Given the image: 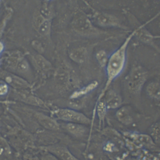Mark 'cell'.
I'll use <instances>...</instances> for the list:
<instances>
[{
  "instance_id": "1",
  "label": "cell",
  "mask_w": 160,
  "mask_h": 160,
  "mask_svg": "<svg viewBox=\"0 0 160 160\" xmlns=\"http://www.w3.org/2000/svg\"><path fill=\"white\" fill-rule=\"evenodd\" d=\"M136 32V29L133 31L126 38L123 43L109 56L107 64L105 67L107 82L103 92L108 89L111 82L122 72L126 63L127 49L130 41L135 36Z\"/></svg>"
},
{
  "instance_id": "2",
  "label": "cell",
  "mask_w": 160,
  "mask_h": 160,
  "mask_svg": "<svg viewBox=\"0 0 160 160\" xmlns=\"http://www.w3.org/2000/svg\"><path fill=\"white\" fill-rule=\"evenodd\" d=\"M147 78L146 70L140 65L134 66L127 79L129 91L132 94H138L142 89Z\"/></svg>"
},
{
  "instance_id": "3",
  "label": "cell",
  "mask_w": 160,
  "mask_h": 160,
  "mask_svg": "<svg viewBox=\"0 0 160 160\" xmlns=\"http://www.w3.org/2000/svg\"><path fill=\"white\" fill-rule=\"evenodd\" d=\"M52 114L58 119L68 122L88 125L91 122V119L83 113L71 108H57L52 111Z\"/></svg>"
},
{
  "instance_id": "4",
  "label": "cell",
  "mask_w": 160,
  "mask_h": 160,
  "mask_svg": "<svg viewBox=\"0 0 160 160\" xmlns=\"http://www.w3.org/2000/svg\"><path fill=\"white\" fill-rule=\"evenodd\" d=\"M75 29L81 36H94L100 34L101 31L96 29L91 21L83 14H80L75 20Z\"/></svg>"
},
{
  "instance_id": "5",
  "label": "cell",
  "mask_w": 160,
  "mask_h": 160,
  "mask_svg": "<svg viewBox=\"0 0 160 160\" xmlns=\"http://www.w3.org/2000/svg\"><path fill=\"white\" fill-rule=\"evenodd\" d=\"M41 148L59 160H80L75 157L66 146L62 144H53Z\"/></svg>"
},
{
  "instance_id": "6",
  "label": "cell",
  "mask_w": 160,
  "mask_h": 160,
  "mask_svg": "<svg viewBox=\"0 0 160 160\" xmlns=\"http://www.w3.org/2000/svg\"><path fill=\"white\" fill-rule=\"evenodd\" d=\"M94 21L98 25L104 27L120 26L119 22L115 16L104 12H96L94 14Z\"/></svg>"
},
{
  "instance_id": "7",
  "label": "cell",
  "mask_w": 160,
  "mask_h": 160,
  "mask_svg": "<svg viewBox=\"0 0 160 160\" xmlns=\"http://www.w3.org/2000/svg\"><path fill=\"white\" fill-rule=\"evenodd\" d=\"M34 116L39 123L44 128L49 130L56 131L60 129L59 124L52 118L39 112H36Z\"/></svg>"
},
{
  "instance_id": "8",
  "label": "cell",
  "mask_w": 160,
  "mask_h": 160,
  "mask_svg": "<svg viewBox=\"0 0 160 160\" xmlns=\"http://www.w3.org/2000/svg\"><path fill=\"white\" fill-rule=\"evenodd\" d=\"M118 120L124 125H129L133 122L132 111L130 106H120L116 112Z\"/></svg>"
},
{
  "instance_id": "9",
  "label": "cell",
  "mask_w": 160,
  "mask_h": 160,
  "mask_svg": "<svg viewBox=\"0 0 160 160\" xmlns=\"http://www.w3.org/2000/svg\"><path fill=\"white\" fill-rule=\"evenodd\" d=\"M104 101L108 109L119 108L122 104L121 96L114 90H109L107 92Z\"/></svg>"
},
{
  "instance_id": "10",
  "label": "cell",
  "mask_w": 160,
  "mask_h": 160,
  "mask_svg": "<svg viewBox=\"0 0 160 160\" xmlns=\"http://www.w3.org/2000/svg\"><path fill=\"white\" fill-rule=\"evenodd\" d=\"M66 130L72 136L76 138H82L84 136L88 131V128L84 124L68 122L64 126Z\"/></svg>"
},
{
  "instance_id": "11",
  "label": "cell",
  "mask_w": 160,
  "mask_h": 160,
  "mask_svg": "<svg viewBox=\"0 0 160 160\" xmlns=\"http://www.w3.org/2000/svg\"><path fill=\"white\" fill-rule=\"evenodd\" d=\"M98 82H97L96 81H94L89 83V84L84 86L83 88L78 89V91H74L72 94L71 98V99H76V98H80L82 96H84L86 94H88L89 92H91L93 89H94L98 86Z\"/></svg>"
},
{
  "instance_id": "12",
  "label": "cell",
  "mask_w": 160,
  "mask_h": 160,
  "mask_svg": "<svg viewBox=\"0 0 160 160\" xmlns=\"http://www.w3.org/2000/svg\"><path fill=\"white\" fill-rule=\"evenodd\" d=\"M148 95L152 99L160 100V84L156 82H152L148 84L146 87Z\"/></svg>"
},
{
  "instance_id": "13",
  "label": "cell",
  "mask_w": 160,
  "mask_h": 160,
  "mask_svg": "<svg viewBox=\"0 0 160 160\" xmlns=\"http://www.w3.org/2000/svg\"><path fill=\"white\" fill-rule=\"evenodd\" d=\"M87 56V51L84 48H78L73 49L71 54V58L75 62L82 63L83 62Z\"/></svg>"
},
{
  "instance_id": "14",
  "label": "cell",
  "mask_w": 160,
  "mask_h": 160,
  "mask_svg": "<svg viewBox=\"0 0 160 160\" xmlns=\"http://www.w3.org/2000/svg\"><path fill=\"white\" fill-rule=\"evenodd\" d=\"M107 110H108V108L106 107V105L104 100L99 101L97 106V114H98L99 119L101 122H104V120L106 114Z\"/></svg>"
},
{
  "instance_id": "15",
  "label": "cell",
  "mask_w": 160,
  "mask_h": 160,
  "mask_svg": "<svg viewBox=\"0 0 160 160\" xmlns=\"http://www.w3.org/2000/svg\"><path fill=\"white\" fill-rule=\"evenodd\" d=\"M96 58L99 65L102 68H105L109 58V56L106 51L104 50L99 51L96 54Z\"/></svg>"
},
{
  "instance_id": "16",
  "label": "cell",
  "mask_w": 160,
  "mask_h": 160,
  "mask_svg": "<svg viewBox=\"0 0 160 160\" xmlns=\"http://www.w3.org/2000/svg\"><path fill=\"white\" fill-rule=\"evenodd\" d=\"M150 134L154 141L160 142V121L152 126L150 130Z\"/></svg>"
},
{
  "instance_id": "17",
  "label": "cell",
  "mask_w": 160,
  "mask_h": 160,
  "mask_svg": "<svg viewBox=\"0 0 160 160\" xmlns=\"http://www.w3.org/2000/svg\"><path fill=\"white\" fill-rule=\"evenodd\" d=\"M89 158L90 160H108L105 155L101 151L91 152L89 156Z\"/></svg>"
},
{
  "instance_id": "18",
  "label": "cell",
  "mask_w": 160,
  "mask_h": 160,
  "mask_svg": "<svg viewBox=\"0 0 160 160\" xmlns=\"http://www.w3.org/2000/svg\"><path fill=\"white\" fill-rule=\"evenodd\" d=\"M50 29V22L49 20H46L41 24L39 26V33L42 35L46 34Z\"/></svg>"
},
{
  "instance_id": "19",
  "label": "cell",
  "mask_w": 160,
  "mask_h": 160,
  "mask_svg": "<svg viewBox=\"0 0 160 160\" xmlns=\"http://www.w3.org/2000/svg\"><path fill=\"white\" fill-rule=\"evenodd\" d=\"M9 92V86L8 84L4 82L0 81V96H6Z\"/></svg>"
},
{
  "instance_id": "20",
  "label": "cell",
  "mask_w": 160,
  "mask_h": 160,
  "mask_svg": "<svg viewBox=\"0 0 160 160\" xmlns=\"http://www.w3.org/2000/svg\"><path fill=\"white\" fill-rule=\"evenodd\" d=\"M4 45L2 41H0V54L4 51Z\"/></svg>"
},
{
  "instance_id": "21",
  "label": "cell",
  "mask_w": 160,
  "mask_h": 160,
  "mask_svg": "<svg viewBox=\"0 0 160 160\" xmlns=\"http://www.w3.org/2000/svg\"><path fill=\"white\" fill-rule=\"evenodd\" d=\"M46 160H59L57 158H56L54 156H53L52 154H50V156L48 157V158Z\"/></svg>"
},
{
  "instance_id": "22",
  "label": "cell",
  "mask_w": 160,
  "mask_h": 160,
  "mask_svg": "<svg viewBox=\"0 0 160 160\" xmlns=\"http://www.w3.org/2000/svg\"><path fill=\"white\" fill-rule=\"evenodd\" d=\"M0 102L1 103H12V102H9V101H0Z\"/></svg>"
},
{
  "instance_id": "23",
  "label": "cell",
  "mask_w": 160,
  "mask_h": 160,
  "mask_svg": "<svg viewBox=\"0 0 160 160\" xmlns=\"http://www.w3.org/2000/svg\"><path fill=\"white\" fill-rule=\"evenodd\" d=\"M46 1H51V0H46Z\"/></svg>"
},
{
  "instance_id": "24",
  "label": "cell",
  "mask_w": 160,
  "mask_h": 160,
  "mask_svg": "<svg viewBox=\"0 0 160 160\" xmlns=\"http://www.w3.org/2000/svg\"><path fill=\"white\" fill-rule=\"evenodd\" d=\"M0 1H1V0H0Z\"/></svg>"
}]
</instances>
